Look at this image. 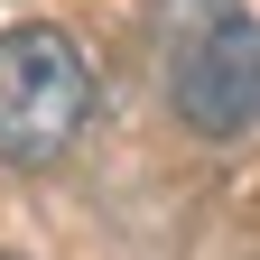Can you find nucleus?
Returning <instances> with one entry per match:
<instances>
[{
    "instance_id": "nucleus-1",
    "label": "nucleus",
    "mask_w": 260,
    "mask_h": 260,
    "mask_svg": "<svg viewBox=\"0 0 260 260\" xmlns=\"http://www.w3.org/2000/svg\"><path fill=\"white\" fill-rule=\"evenodd\" d=\"M93 121V65L56 19L0 28V158L10 168H56Z\"/></svg>"
},
{
    "instance_id": "nucleus-2",
    "label": "nucleus",
    "mask_w": 260,
    "mask_h": 260,
    "mask_svg": "<svg viewBox=\"0 0 260 260\" xmlns=\"http://www.w3.org/2000/svg\"><path fill=\"white\" fill-rule=\"evenodd\" d=\"M168 103L205 140L260 130V19L251 10L223 0L205 28H168Z\"/></svg>"
},
{
    "instance_id": "nucleus-3",
    "label": "nucleus",
    "mask_w": 260,
    "mask_h": 260,
    "mask_svg": "<svg viewBox=\"0 0 260 260\" xmlns=\"http://www.w3.org/2000/svg\"><path fill=\"white\" fill-rule=\"evenodd\" d=\"M0 260H10V251H0Z\"/></svg>"
}]
</instances>
